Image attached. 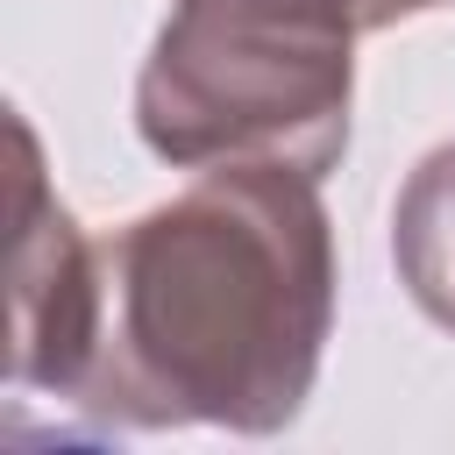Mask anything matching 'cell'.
<instances>
[{
	"label": "cell",
	"mask_w": 455,
	"mask_h": 455,
	"mask_svg": "<svg viewBox=\"0 0 455 455\" xmlns=\"http://www.w3.org/2000/svg\"><path fill=\"white\" fill-rule=\"evenodd\" d=\"M334 220L291 164H213L100 242V427L284 434L334 334Z\"/></svg>",
	"instance_id": "obj_1"
},
{
	"label": "cell",
	"mask_w": 455,
	"mask_h": 455,
	"mask_svg": "<svg viewBox=\"0 0 455 455\" xmlns=\"http://www.w3.org/2000/svg\"><path fill=\"white\" fill-rule=\"evenodd\" d=\"M355 36L341 0H171L135 78V135L171 171L291 164L327 178L348 149Z\"/></svg>",
	"instance_id": "obj_2"
},
{
	"label": "cell",
	"mask_w": 455,
	"mask_h": 455,
	"mask_svg": "<svg viewBox=\"0 0 455 455\" xmlns=\"http://www.w3.org/2000/svg\"><path fill=\"white\" fill-rule=\"evenodd\" d=\"M14 242H7V384L78 405L100 341V242L43 178L36 128L14 114Z\"/></svg>",
	"instance_id": "obj_3"
},
{
	"label": "cell",
	"mask_w": 455,
	"mask_h": 455,
	"mask_svg": "<svg viewBox=\"0 0 455 455\" xmlns=\"http://www.w3.org/2000/svg\"><path fill=\"white\" fill-rule=\"evenodd\" d=\"M391 263L412 306L455 334V142L427 149L391 206Z\"/></svg>",
	"instance_id": "obj_4"
},
{
	"label": "cell",
	"mask_w": 455,
	"mask_h": 455,
	"mask_svg": "<svg viewBox=\"0 0 455 455\" xmlns=\"http://www.w3.org/2000/svg\"><path fill=\"white\" fill-rule=\"evenodd\" d=\"M341 7L355 14V28H363V36H377V28H398V21L434 14V7H448V0H341Z\"/></svg>",
	"instance_id": "obj_5"
}]
</instances>
